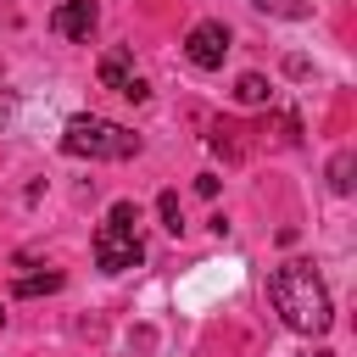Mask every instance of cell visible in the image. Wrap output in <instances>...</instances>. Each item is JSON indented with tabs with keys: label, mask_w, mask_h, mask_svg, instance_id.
I'll list each match as a JSON object with an SVG mask.
<instances>
[{
	"label": "cell",
	"mask_w": 357,
	"mask_h": 357,
	"mask_svg": "<svg viewBox=\"0 0 357 357\" xmlns=\"http://www.w3.org/2000/svg\"><path fill=\"white\" fill-rule=\"evenodd\" d=\"M234 100H240V106H268V100H273V84H268L262 73H245V78L234 84Z\"/></svg>",
	"instance_id": "cell-7"
},
{
	"label": "cell",
	"mask_w": 357,
	"mask_h": 357,
	"mask_svg": "<svg viewBox=\"0 0 357 357\" xmlns=\"http://www.w3.org/2000/svg\"><path fill=\"white\" fill-rule=\"evenodd\" d=\"M257 11H268V17H290V22H301V17H312V6L307 0H251Z\"/></svg>",
	"instance_id": "cell-11"
},
{
	"label": "cell",
	"mask_w": 357,
	"mask_h": 357,
	"mask_svg": "<svg viewBox=\"0 0 357 357\" xmlns=\"http://www.w3.org/2000/svg\"><path fill=\"white\" fill-rule=\"evenodd\" d=\"M0 324H6V312H0Z\"/></svg>",
	"instance_id": "cell-13"
},
{
	"label": "cell",
	"mask_w": 357,
	"mask_h": 357,
	"mask_svg": "<svg viewBox=\"0 0 357 357\" xmlns=\"http://www.w3.org/2000/svg\"><path fill=\"white\" fill-rule=\"evenodd\" d=\"M268 301H273V312L296 329V335H329V324H335V307H329V290H324V279H318V268L312 262H279L273 273H268Z\"/></svg>",
	"instance_id": "cell-1"
},
{
	"label": "cell",
	"mask_w": 357,
	"mask_h": 357,
	"mask_svg": "<svg viewBox=\"0 0 357 357\" xmlns=\"http://www.w3.org/2000/svg\"><path fill=\"white\" fill-rule=\"evenodd\" d=\"M61 151L67 156H89V162H128V156H139V134L112 123V117H67Z\"/></svg>",
	"instance_id": "cell-2"
},
{
	"label": "cell",
	"mask_w": 357,
	"mask_h": 357,
	"mask_svg": "<svg viewBox=\"0 0 357 357\" xmlns=\"http://www.w3.org/2000/svg\"><path fill=\"white\" fill-rule=\"evenodd\" d=\"M156 212H162V229H167V234H184V206H178V195H173V190H162V195H156Z\"/></svg>",
	"instance_id": "cell-10"
},
{
	"label": "cell",
	"mask_w": 357,
	"mask_h": 357,
	"mask_svg": "<svg viewBox=\"0 0 357 357\" xmlns=\"http://www.w3.org/2000/svg\"><path fill=\"white\" fill-rule=\"evenodd\" d=\"M195 195H206V201H212V195H218V178H212V173H201V178H195Z\"/></svg>",
	"instance_id": "cell-12"
},
{
	"label": "cell",
	"mask_w": 357,
	"mask_h": 357,
	"mask_svg": "<svg viewBox=\"0 0 357 357\" xmlns=\"http://www.w3.org/2000/svg\"><path fill=\"white\" fill-rule=\"evenodd\" d=\"M184 56H190V67L218 73L223 56H229V28H223V22H195V28L184 33Z\"/></svg>",
	"instance_id": "cell-4"
},
{
	"label": "cell",
	"mask_w": 357,
	"mask_h": 357,
	"mask_svg": "<svg viewBox=\"0 0 357 357\" xmlns=\"http://www.w3.org/2000/svg\"><path fill=\"white\" fill-rule=\"evenodd\" d=\"M351 173H357V156H351V151H335V162H329V190H335V195H351Z\"/></svg>",
	"instance_id": "cell-9"
},
{
	"label": "cell",
	"mask_w": 357,
	"mask_h": 357,
	"mask_svg": "<svg viewBox=\"0 0 357 357\" xmlns=\"http://www.w3.org/2000/svg\"><path fill=\"white\" fill-rule=\"evenodd\" d=\"M50 28H56L61 39H78V45H84V39L100 28V6H95V0H61V6L50 11Z\"/></svg>",
	"instance_id": "cell-5"
},
{
	"label": "cell",
	"mask_w": 357,
	"mask_h": 357,
	"mask_svg": "<svg viewBox=\"0 0 357 357\" xmlns=\"http://www.w3.org/2000/svg\"><path fill=\"white\" fill-rule=\"evenodd\" d=\"M100 84H106V89H117V95H128V100H145V95H151V89H145V78L134 73V56H128L123 45L100 56Z\"/></svg>",
	"instance_id": "cell-6"
},
{
	"label": "cell",
	"mask_w": 357,
	"mask_h": 357,
	"mask_svg": "<svg viewBox=\"0 0 357 357\" xmlns=\"http://www.w3.org/2000/svg\"><path fill=\"white\" fill-rule=\"evenodd\" d=\"M134 223H139V206L134 201H112L106 223L95 229V262H100V273H128V268L145 262V245H139Z\"/></svg>",
	"instance_id": "cell-3"
},
{
	"label": "cell",
	"mask_w": 357,
	"mask_h": 357,
	"mask_svg": "<svg viewBox=\"0 0 357 357\" xmlns=\"http://www.w3.org/2000/svg\"><path fill=\"white\" fill-rule=\"evenodd\" d=\"M50 290H61V273H17L11 279V296H50Z\"/></svg>",
	"instance_id": "cell-8"
}]
</instances>
